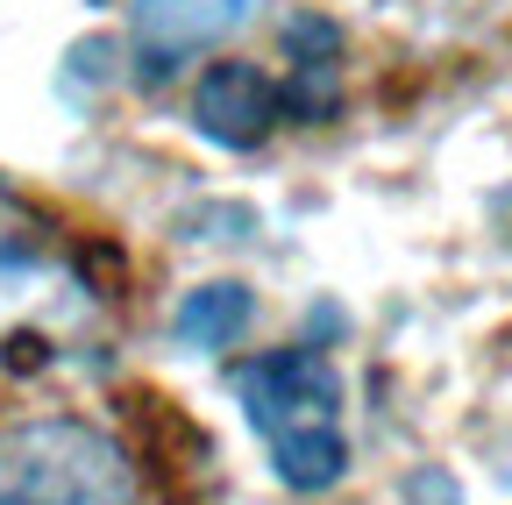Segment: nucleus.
Listing matches in <instances>:
<instances>
[{
  "label": "nucleus",
  "mask_w": 512,
  "mask_h": 505,
  "mask_svg": "<svg viewBox=\"0 0 512 505\" xmlns=\"http://www.w3.org/2000/svg\"><path fill=\"white\" fill-rule=\"evenodd\" d=\"M235 399L249 427L271 441V463L292 491H328L349 470L342 441V385L320 349H271L235 370Z\"/></svg>",
  "instance_id": "f257e3e1"
},
{
  "label": "nucleus",
  "mask_w": 512,
  "mask_h": 505,
  "mask_svg": "<svg viewBox=\"0 0 512 505\" xmlns=\"http://www.w3.org/2000/svg\"><path fill=\"white\" fill-rule=\"evenodd\" d=\"M136 470L93 420H15L0 427V505H128Z\"/></svg>",
  "instance_id": "f03ea898"
},
{
  "label": "nucleus",
  "mask_w": 512,
  "mask_h": 505,
  "mask_svg": "<svg viewBox=\"0 0 512 505\" xmlns=\"http://www.w3.org/2000/svg\"><path fill=\"white\" fill-rule=\"evenodd\" d=\"M249 22V0H136L128 36H136V79L164 86L185 57L228 43Z\"/></svg>",
  "instance_id": "7ed1b4c3"
},
{
  "label": "nucleus",
  "mask_w": 512,
  "mask_h": 505,
  "mask_svg": "<svg viewBox=\"0 0 512 505\" xmlns=\"http://www.w3.org/2000/svg\"><path fill=\"white\" fill-rule=\"evenodd\" d=\"M285 114V93L271 86L264 65H242V57H228V65H214L200 86H192V121H200V136L221 143V150H256Z\"/></svg>",
  "instance_id": "20e7f679"
},
{
  "label": "nucleus",
  "mask_w": 512,
  "mask_h": 505,
  "mask_svg": "<svg viewBox=\"0 0 512 505\" xmlns=\"http://www.w3.org/2000/svg\"><path fill=\"white\" fill-rule=\"evenodd\" d=\"M121 406H128V427H136V456H143L150 470H164V484L200 477V470L214 463L207 427L192 420L178 399H164V392H128Z\"/></svg>",
  "instance_id": "39448f33"
},
{
  "label": "nucleus",
  "mask_w": 512,
  "mask_h": 505,
  "mask_svg": "<svg viewBox=\"0 0 512 505\" xmlns=\"http://www.w3.org/2000/svg\"><path fill=\"white\" fill-rule=\"evenodd\" d=\"M50 278V257H43V228L0 193V335H8V321L36 299V285Z\"/></svg>",
  "instance_id": "423d86ee"
},
{
  "label": "nucleus",
  "mask_w": 512,
  "mask_h": 505,
  "mask_svg": "<svg viewBox=\"0 0 512 505\" xmlns=\"http://www.w3.org/2000/svg\"><path fill=\"white\" fill-rule=\"evenodd\" d=\"M249 321H256V299H249V285L221 278V285L185 292V306H178V321H171V328H178V342H185V349H235Z\"/></svg>",
  "instance_id": "0eeeda50"
},
{
  "label": "nucleus",
  "mask_w": 512,
  "mask_h": 505,
  "mask_svg": "<svg viewBox=\"0 0 512 505\" xmlns=\"http://www.w3.org/2000/svg\"><path fill=\"white\" fill-rule=\"evenodd\" d=\"M79 271H86V285H93V292H107V299H121V285H128V257H121L114 242H86Z\"/></svg>",
  "instance_id": "6e6552de"
},
{
  "label": "nucleus",
  "mask_w": 512,
  "mask_h": 505,
  "mask_svg": "<svg viewBox=\"0 0 512 505\" xmlns=\"http://www.w3.org/2000/svg\"><path fill=\"white\" fill-rule=\"evenodd\" d=\"M413 498L420 505H456V484L448 477H413Z\"/></svg>",
  "instance_id": "1a4fd4ad"
}]
</instances>
